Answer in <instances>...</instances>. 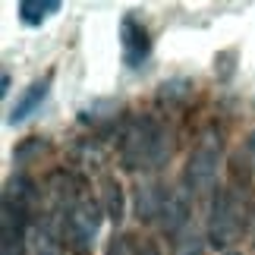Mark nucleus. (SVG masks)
I'll return each mask as SVG.
<instances>
[{
  "mask_svg": "<svg viewBox=\"0 0 255 255\" xmlns=\"http://www.w3.org/2000/svg\"><path fill=\"white\" fill-rule=\"evenodd\" d=\"M0 85H3V88H0V95L6 98V92H9V73H3V79H0Z\"/></svg>",
  "mask_w": 255,
  "mask_h": 255,
  "instance_id": "nucleus-16",
  "label": "nucleus"
},
{
  "mask_svg": "<svg viewBox=\"0 0 255 255\" xmlns=\"http://www.w3.org/2000/svg\"><path fill=\"white\" fill-rule=\"evenodd\" d=\"M135 255H161V249L154 240H139L135 243Z\"/></svg>",
  "mask_w": 255,
  "mask_h": 255,
  "instance_id": "nucleus-14",
  "label": "nucleus"
},
{
  "mask_svg": "<svg viewBox=\"0 0 255 255\" xmlns=\"http://www.w3.org/2000/svg\"><path fill=\"white\" fill-rule=\"evenodd\" d=\"M120 57L126 70H139L151 57V35L142 19H135L132 13H126L120 19Z\"/></svg>",
  "mask_w": 255,
  "mask_h": 255,
  "instance_id": "nucleus-6",
  "label": "nucleus"
},
{
  "mask_svg": "<svg viewBox=\"0 0 255 255\" xmlns=\"http://www.w3.org/2000/svg\"><path fill=\"white\" fill-rule=\"evenodd\" d=\"M104 218L107 214H104L101 199L82 192L79 202L63 214V246L73 255H88L95 246V240H98V233H101Z\"/></svg>",
  "mask_w": 255,
  "mask_h": 255,
  "instance_id": "nucleus-4",
  "label": "nucleus"
},
{
  "mask_svg": "<svg viewBox=\"0 0 255 255\" xmlns=\"http://www.w3.org/2000/svg\"><path fill=\"white\" fill-rule=\"evenodd\" d=\"M120 167L129 173H154L170 158V132L158 117L139 114L120 135Z\"/></svg>",
  "mask_w": 255,
  "mask_h": 255,
  "instance_id": "nucleus-1",
  "label": "nucleus"
},
{
  "mask_svg": "<svg viewBox=\"0 0 255 255\" xmlns=\"http://www.w3.org/2000/svg\"><path fill=\"white\" fill-rule=\"evenodd\" d=\"M246 158H249V164L255 167V132L249 135V142H246Z\"/></svg>",
  "mask_w": 255,
  "mask_h": 255,
  "instance_id": "nucleus-15",
  "label": "nucleus"
},
{
  "mask_svg": "<svg viewBox=\"0 0 255 255\" xmlns=\"http://www.w3.org/2000/svg\"><path fill=\"white\" fill-rule=\"evenodd\" d=\"M60 0H19L16 3V13H19V22L28 25V28H38L41 22H47L54 13H60Z\"/></svg>",
  "mask_w": 255,
  "mask_h": 255,
  "instance_id": "nucleus-10",
  "label": "nucleus"
},
{
  "mask_svg": "<svg viewBox=\"0 0 255 255\" xmlns=\"http://www.w3.org/2000/svg\"><path fill=\"white\" fill-rule=\"evenodd\" d=\"M35 214H38V189L28 173L9 176L3 186V243L0 252L3 255H25L32 246V230H35Z\"/></svg>",
  "mask_w": 255,
  "mask_h": 255,
  "instance_id": "nucleus-2",
  "label": "nucleus"
},
{
  "mask_svg": "<svg viewBox=\"0 0 255 255\" xmlns=\"http://www.w3.org/2000/svg\"><path fill=\"white\" fill-rule=\"evenodd\" d=\"M51 82H54L51 73L41 76V79H35L22 95L16 98L13 111H9V117H6V123H9V126H22L25 120H32V117L41 111V104L47 101V95H51Z\"/></svg>",
  "mask_w": 255,
  "mask_h": 255,
  "instance_id": "nucleus-8",
  "label": "nucleus"
},
{
  "mask_svg": "<svg viewBox=\"0 0 255 255\" xmlns=\"http://www.w3.org/2000/svg\"><path fill=\"white\" fill-rule=\"evenodd\" d=\"M240 230H243V199L233 186H218L211 195V205H208V243L218 252L230 249L233 243L240 240Z\"/></svg>",
  "mask_w": 255,
  "mask_h": 255,
  "instance_id": "nucleus-3",
  "label": "nucleus"
},
{
  "mask_svg": "<svg viewBox=\"0 0 255 255\" xmlns=\"http://www.w3.org/2000/svg\"><path fill=\"white\" fill-rule=\"evenodd\" d=\"M135 243L139 240H132L129 233H114V240L107 243L104 255H135Z\"/></svg>",
  "mask_w": 255,
  "mask_h": 255,
  "instance_id": "nucleus-13",
  "label": "nucleus"
},
{
  "mask_svg": "<svg viewBox=\"0 0 255 255\" xmlns=\"http://www.w3.org/2000/svg\"><path fill=\"white\" fill-rule=\"evenodd\" d=\"M249 240H252V249H255V211H252V227H249Z\"/></svg>",
  "mask_w": 255,
  "mask_h": 255,
  "instance_id": "nucleus-17",
  "label": "nucleus"
},
{
  "mask_svg": "<svg viewBox=\"0 0 255 255\" xmlns=\"http://www.w3.org/2000/svg\"><path fill=\"white\" fill-rule=\"evenodd\" d=\"M173 255H205V243H202V237L199 233H180L176 237V243H173Z\"/></svg>",
  "mask_w": 255,
  "mask_h": 255,
  "instance_id": "nucleus-12",
  "label": "nucleus"
},
{
  "mask_svg": "<svg viewBox=\"0 0 255 255\" xmlns=\"http://www.w3.org/2000/svg\"><path fill=\"white\" fill-rule=\"evenodd\" d=\"M218 167H221V145L214 135H202L199 145L189 151V161H186V170H183V183H186V192L192 195H202L208 189H218Z\"/></svg>",
  "mask_w": 255,
  "mask_h": 255,
  "instance_id": "nucleus-5",
  "label": "nucleus"
},
{
  "mask_svg": "<svg viewBox=\"0 0 255 255\" xmlns=\"http://www.w3.org/2000/svg\"><path fill=\"white\" fill-rule=\"evenodd\" d=\"M161 199H164V186H154V183L139 186L135 189V214H139V221H158Z\"/></svg>",
  "mask_w": 255,
  "mask_h": 255,
  "instance_id": "nucleus-11",
  "label": "nucleus"
},
{
  "mask_svg": "<svg viewBox=\"0 0 255 255\" xmlns=\"http://www.w3.org/2000/svg\"><path fill=\"white\" fill-rule=\"evenodd\" d=\"M189 214H192L189 192L180 189V186H164V199H161V211H158V227L167 233V237H180V233H186Z\"/></svg>",
  "mask_w": 255,
  "mask_h": 255,
  "instance_id": "nucleus-7",
  "label": "nucleus"
},
{
  "mask_svg": "<svg viewBox=\"0 0 255 255\" xmlns=\"http://www.w3.org/2000/svg\"><path fill=\"white\" fill-rule=\"evenodd\" d=\"M101 205H104V214L111 218L114 224H120L126 218V192L117 176H101Z\"/></svg>",
  "mask_w": 255,
  "mask_h": 255,
  "instance_id": "nucleus-9",
  "label": "nucleus"
}]
</instances>
